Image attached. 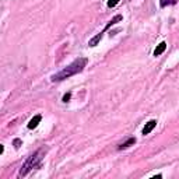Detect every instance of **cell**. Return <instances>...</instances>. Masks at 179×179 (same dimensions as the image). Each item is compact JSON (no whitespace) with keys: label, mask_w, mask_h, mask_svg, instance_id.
Listing matches in <instances>:
<instances>
[{"label":"cell","mask_w":179,"mask_h":179,"mask_svg":"<svg viewBox=\"0 0 179 179\" xmlns=\"http://www.w3.org/2000/svg\"><path fill=\"white\" fill-rule=\"evenodd\" d=\"M41 119H42V116H41V115H35V116H34L32 119L30 120V123H28V129H35L36 126L39 125V122H41Z\"/></svg>","instance_id":"obj_4"},{"label":"cell","mask_w":179,"mask_h":179,"mask_svg":"<svg viewBox=\"0 0 179 179\" xmlns=\"http://www.w3.org/2000/svg\"><path fill=\"white\" fill-rule=\"evenodd\" d=\"M20 144H21V140H20V139H16V140H14V147H16V148H18Z\"/></svg>","instance_id":"obj_9"},{"label":"cell","mask_w":179,"mask_h":179,"mask_svg":"<svg viewBox=\"0 0 179 179\" xmlns=\"http://www.w3.org/2000/svg\"><path fill=\"white\" fill-rule=\"evenodd\" d=\"M134 143H136V139H134V137H130V139H127L125 143L119 144V148L120 150H122V148H127V147H130V145H133Z\"/></svg>","instance_id":"obj_6"},{"label":"cell","mask_w":179,"mask_h":179,"mask_svg":"<svg viewBox=\"0 0 179 179\" xmlns=\"http://www.w3.org/2000/svg\"><path fill=\"white\" fill-rule=\"evenodd\" d=\"M70 98H71V94H70V92L64 94V95H63V102H67V101H69Z\"/></svg>","instance_id":"obj_8"},{"label":"cell","mask_w":179,"mask_h":179,"mask_svg":"<svg viewBox=\"0 0 179 179\" xmlns=\"http://www.w3.org/2000/svg\"><path fill=\"white\" fill-rule=\"evenodd\" d=\"M159 4H161V7H165V6H167V0H161Z\"/></svg>","instance_id":"obj_10"},{"label":"cell","mask_w":179,"mask_h":179,"mask_svg":"<svg viewBox=\"0 0 179 179\" xmlns=\"http://www.w3.org/2000/svg\"><path fill=\"white\" fill-rule=\"evenodd\" d=\"M119 3V0H108V7H115Z\"/></svg>","instance_id":"obj_7"},{"label":"cell","mask_w":179,"mask_h":179,"mask_svg":"<svg viewBox=\"0 0 179 179\" xmlns=\"http://www.w3.org/2000/svg\"><path fill=\"white\" fill-rule=\"evenodd\" d=\"M155 126H157V120H150V122H147V123H145V126H144V129H143V134L145 136V134L151 133Z\"/></svg>","instance_id":"obj_3"},{"label":"cell","mask_w":179,"mask_h":179,"mask_svg":"<svg viewBox=\"0 0 179 179\" xmlns=\"http://www.w3.org/2000/svg\"><path fill=\"white\" fill-rule=\"evenodd\" d=\"M87 59L85 57H78L76 59L73 63H70L67 67H64L62 71L56 73V74H53L52 77H50V80L52 81H62V80H66V78L71 77V76H76L78 74V73H81L84 70V67L87 66Z\"/></svg>","instance_id":"obj_1"},{"label":"cell","mask_w":179,"mask_h":179,"mask_svg":"<svg viewBox=\"0 0 179 179\" xmlns=\"http://www.w3.org/2000/svg\"><path fill=\"white\" fill-rule=\"evenodd\" d=\"M168 3H171V4H175L176 0H167V4H168Z\"/></svg>","instance_id":"obj_11"},{"label":"cell","mask_w":179,"mask_h":179,"mask_svg":"<svg viewBox=\"0 0 179 179\" xmlns=\"http://www.w3.org/2000/svg\"><path fill=\"white\" fill-rule=\"evenodd\" d=\"M3 151H4V147H3V144H0V154H2Z\"/></svg>","instance_id":"obj_12"},{"label":"cell","mask_w":179,"mask_h":179,"mask_svg":"<svg viewBox=\"0 0 179 179\" xmlns=\"http://www.w3.org/2000/svg\"><path fill=\"white\" fill-rule=\"evenodd\" d=\"M165 49H167V44H165V42H161V44L155 48V50H154V56H159L161 53H164Z\"/></svg>","instance_id":"obj_5"},{"label":"cell","mask_w":179,"mask_h":179,"mask_svg":"<svg viewBox=\"0 0 179 179\" xmlns=\"http://www.w3.org/2000/svg\"><path fill=\"white\" fill-rule=\"evenodd\" d=\"M42 151H36L35 154H32V155L30 157V158L25 161V164L21 167V171H20V176H25L28 172H30L32 168H36L39 164V161L42 159Z\"/></svg>","instance_id":"obj_2"}]
</instances>
